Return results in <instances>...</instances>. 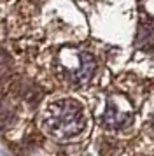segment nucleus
<instances>
[{
  "label": "nucleus",
  "instance_id": "7ed1b4c3",
  "mask_svg": "<svg viewBox=\"0 0 154 156\" xmlns=\"http://www.w3.org/2000/svg\"><path fill=\"white\" fill-rule=\"evenodd\" d=\"M131 121V112L119 105L116 98L107 102V109L103 112V123L107 128H124Z\"/></svg>",
  "mask_w": 154,
  "mask_h": 156
},
{
  "label": "nucleus",
  "instance_id": "20e7f679",
  "mask_svg": "<svg viewBox=\"0 0 154 156\" xmlns=\"http://www.w3.org/2000/svg\"><path fill=\"white\" fill-rule=\"evenodd\" d=\"M14 79V63L4 49H0V91H5Z\"/></svg>",
  "mask_w": 154,
  "mask_h": 156
},
{
  "label": "nucleus",
  "instance_id": "f03ea898",
  "mask_svg": "<svg viewBox=\"0 0 154 156\" xmlns=\"http://www.w3.org/2000/svg\"><path fill=\"white\" fill-rule=\"evenodd\" d=\"M53 69L56 77L67 86L82 88L95 76L96 62L88 51L77 46H63L54 53Z\"/></svg>",
  "mask_w": 154,
  "mask_h": 156
},
{
  "label": "nucleus",
  "instance_id": "f257e3e1",
  "mask_svg": "<svg viewBox=\"0 0 154 156\" xmlns=\"http://www.w3.org/2000/svg\"><path fill=\"white\" fill-rule=\"evenodd\" d=\"M39 125L42 132L56 142H70L84 133L88 126V118L84 107L77 100L58 97L44 102Z\"/></svg>",
  "mask_w": 154,
  "mask_h": 156
}]
</instances>
